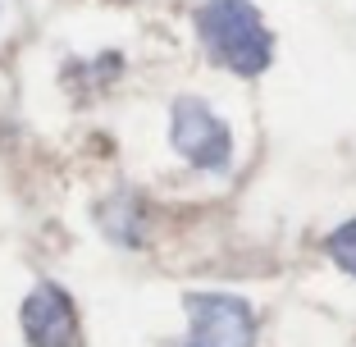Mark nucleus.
Returning <instances> with one entry per match:
<instances>
[{
    "instance_id": "nucleus-1",
    "label": "nucleus",
    "mask_w": 356,
    "mask_h": 347,
    "mask_svg": "<svg viewBox=\"0 0 356 347\" xmlns=\"http://www.w3.org/2000/svg\"><path fill=\"white\" fill-rule=\"evenodd\" d=\"M197 42L215 69L233 78H261L274 64V32L252 0H201Z\"/></svg>"
},
{
    "instance_id": "nucleus-7",
    "label": "nucleus",
    "mask_w": 356,
    "mask_h": 347,
    "mask_svg": "<svg viewBox=\"0 0 356 347\" xmlns=\"http://www.w3.org/2000/svg\"><path fill=\"white\" fill-rule=\"evenodd\" d=\"M325 252H329V261H334L347 279H356V215H352V220H343L325 238Z\"/></svg>"
},
{
    "instance_id": "nucleus-5",
    "label": "nucleus",
    "mask_w": 356,
    "mask_h": 347,
    "mask_svg": "<svg viewBox=\"0 0 356 347\" xmlns=\"http://www.w3.org/2000/svg\"><path fill=\"white\" fill-rule=\"evenodd\" d=\"M96 224L115 247H142L147 242V206L137 192H115V197H101L96 206Z\"/></svg>"
},
{
    "instance_id": "nucleus-3",
    "label": "nucleus",
    "mask_w": 356,
    "mask_h": 347,
    "mask_svg": "<svg viewBox=\"0 0 356 347\" xmlns=\"http://www.w3.org/2000/svg\"><path fill=\"white\" fill-rule=\"evenodd\" d=\"M188 338L174 347H256V306L238 293H188Z\"/></svg>"
},
{
    "instance_id": "nucleus-6",
    "label": "nucleus",
    "mask_w": 356,
    "mask_h": 347,
    "mask_svg": "<svg viewBox=\"0 0 356 347\" xmlns=\"http://www.w3.org/2000/svg\"><path fill=\"white\" fill-rule=\"evenodd\" d=\"M119 74H124V55L101 51L96 60H69L64 64V87H74V92H105Z\"/></svg>"
},
{
    "instance_id": "nucleus-4",
    "label": "nucleus",
    "mask_w": 356,
    "mask_h": 347,
    "mask_svg": "<svg viewBox=\"0 0 356 347\" xmlns=\"http://www.w3.org/2000/svg\"><path fill=\"white\" fill-rule=\"evenodd\" d=\"M19 325L28 347H78L83 329H78V302L69 297V288H60L55 279L32 284V293L19 306Z\"/></svg>"
},
{
    "instance_id": "nucleus-2",
    "label": "nucleus",
    "mask_w": 356,
    "mask_h": 347,
    "mask_svg": "<svg viewBox=\"0 0 356 347\" xmlns=\"http://www.w3.org/2000/svg\"><path fill=\"white\" fill-rule=\"evenodd\" d=\"M169 147L201 174H229L233 156H238L229 119L201 96H178L169 106Z\"/></svg>"
}]
</instances>
